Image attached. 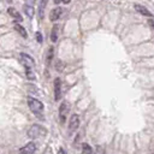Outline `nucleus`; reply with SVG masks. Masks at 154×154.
I'll return each instance as SVG.
<instances>
[{
    "mask_svg": "<svg viewBox=\"0 0 154 154\" xmlns=\"http://www.w3.org/2000/svg\"><path fill=\"white\" fill-rule=\"evenodd\" d=\"M61 14H63V8L61 7H54L49 13V19L52 22H55L61 17Z\"/></svg>",
    "mask_w": 154,
    "mask_h": 154,
    "instance_id": "6e6552de",
    "label": "nucleus"
},
{
    "mask_svg": "<svg viewBox=\"0 0 154 154\" xmlns=\"http://www.w3.org/2000/svg\"><path fill=\"white\" fill-rule=\"evenodd\" d=\"M5 1H7V2H12V0H5Z\"/></svg>",
    "mask_w": 154,
    "mask_h": 154,
    "instance_id": "b1692460",
    "label": "nucleus"
},
{
    "mask_svg": "<svg viewBox=\"0 0 154 154\" xmlns=\"http://www.w3.org/2000/svg\"><path fill=\"white\" fill-rule=\"evenodd\" d=\"M69 112H70V103L67 101H63L59 106V119L61 124H65Z\"/></svg>",
    "mask_w": 154,
    "mask_h": 154,
    "instance_id": "7ed1b4c3",
    "label": "nucleus"
},
{
    "mask_svg": "<svg viewBox=\"0 0 154 154\" xmlns=\"http://www.w3.org/2000/svg\"><path fill=\"white\" fill-rule=\"evenodd\" d=\"M60 97H61V81L58 77L54 79V100L58 101Z\"/></svg>",
    "mask_w": 154,
    "mask_h": 154,
    "instance_id": "0eeeda50",
    "label": "nucleus"
},
{
    "mask_svg": "<svg viewBox=\"0 0 154 154\" xmlns=\"http://www.w3.org/2000/svg\"><path fill=\"white\" fill-rule=\"evenodd\" d=\"M36 40H37V42H42V35H41V32H36Z\"/></svg>",
    "mask_w": 154,
    "mask_h": 154,
    "instance_id": "412c9836",
    "label": "nucleus"
},
{
    "mask_svg": "<svg viewBox=\"0 0 154 154\" xmlns=\"http://www.w3.org/2000/svg\"><path fill=\"white\" fill-rule=\"evenodd\" d=\"M52 59H53V47H49V49H48V54H47V60H46L47 66H49V65H51Z\"/></svg>",
    "mask_w": 154,
    "mask_h": 154,
    "instance_id": "dca6fc26",
    "label": "nucleus"
},
{
    "mask_svg": "<svg viewBox=\"0 0 154 154\" xmlns=\"http://www.w3.org/2000/svg\"><path fill=\"white\" fill-rule=\"evenodd\" d=\"M28 106H29V108H30V111L38 118H42L43 117V103L41 102V101H38V100H36V99H34V97H31V96H29L28 97Z\"/></svg>",
    "mask_w": 154,
    "mask_h": 154,
    "instance_id": "f257e3e1",
    "label": "nucleus"
},
{
    "mask_svg": "<svg viewBox=\"0 0 154 154\" xmlns=\"http://www.w3.org/2000/svg\"><path fill=\"white\" fill-rule=\"evenodd\" d=\"M14 29H16V31L22 36V37H24V38H26V30L22 26V25H19V24H14Z\"/></svg>",
    "mask_w": 154,
    "mask_h": 154,
    "instance_id": "4468645a",
    "label": "nucleus"
},
{
    "mask_svg": "<svg viewBox=\"0 0 154 154\" xmlns=\"http://www.w3.org/2000/svg\"><path fill=\"white\" fill-rule=\"evenodd\" d=\"M36 149V146L34 142H28L24 147L19 149V154H34Z\"/></svg>",
    "mask_w": 154,
    "mask_h": 154,
    "instance_id": "423d86ee",
    "label": "nucleus"
},
{
    "mask_svg": "<svg viewBox=\"0 0 154 154\" xmlns=\"http://www.w3.org/2000/svg\"><path fill=\"white\" fill-rule=\"evenodd\" d=\"M71 0H54L55 4H69Z\"/></svg>",
    "mask_w": 154,
    "mask_h": 154,
    "instance_id": "aec40b11",
    "label": "nucleus"
},
{
    "mask_svg": "<svg viewBox=\"0 0 154 154\" xmlns=\"http://www.w3.org/2000/svg\"><path fill=\"white\" fill-rule=\"evenodd\" d=\"M58 36H59V26L57 24H54L53 28H52V31H51V40H52V42H57Z\"/></svg>",
    "mask_w": 154,
    "mask_h": 154,
    "instance_id": "9b49d317",
    "label": "nucleus"
},
{
    "mask_svg": "<svg viewBox=\"0 0 154 154\" xmlns=\"http://www.w3.org/2000/svg\"><path fill=\"white\" fill-rule=\"evenodd\" d=\"M134 7H135V10H136L138 13H141L142 16H146V17H153L152 12L148 11L147 7H144V6H142V5H138V4H135Z\"/></svg>",
    "mask_w": 154,
    "mask_h": 154,
    "instance_id": "1a4fd4ad",
    "label": "nucleus"
},
{
    "mask_svg": "<svg viewBox=\"0 0 154 154\" xmlns=\"http://www.w3.org/2000/svg\"><path fill=\"white\" fill-rule=\"evenodd\" d=\"M79 116L78 114H72L71 118H70V122H69V134L72 136L79 128Z\"/></svg>",
    "mask_w": 154,
    "mask_h": 154,
    "instance_id": "20e7f679",
    "label": "nucleus"
},
{
    "mask_svg": "<svg viewBox=\"0 0 154 154\" xmlns=\"http://www.w3.org/2000/svg\"><path fill=\"white\" fill-rule=\"evenodd\" d=\"M46 135V129L42 128L41 125L34 124L29 130H28V136L30 138H38V137H43Z\"/></svg>",
    "mask_w": 154,
    "mask_h": 154,
    "instance_id": "f03ea898",
    "label": "nucleus"
},
{
    "mask_svg": "<svg viewBox=\"0 0 154 154\" xmlns=\"http://www.w3.org/2000/svg\"><path fill=\"white\" fill-rule=\"evenodd\" d=\"M96 154H107V153H106V150L101 146H97L96 147Z\"/></svg>",
    "mask_w": 154,
    "mask_h": 154,
    "instance_id": "6ab92c4d",
    "label": "nucleus"
},
{
    "mask_svg": "<svg viewBox=\"0 0 154 154\" xmlns=\"http://www.w3.org/2000/svg\"><path fill=\"white\" fill-rule=\"evenodd\" d=\"M55 70H57V71H63V70H64V64H63L60 60H58V61L55 63Z\"/></svg>",
    "mask_w": 154,
    "mask_h": 154,
    "instance_id": "a211bd4d",
    "label": "nucleus"
},
{
    "mask_svg": "<svg viewBox=\"0 0 154 154\" xmlns=\"http://www.w3.org/2000/svg\"><path fill=\"white\" fill-rule=\"evenodd\" d=\"M82 154H93V149L88 143L82 144Z\"/></svg>",
    "mask_w": 154,
    "mask_h": 154,
    "instance_id": "2eb2a0df",
    "label": "nucleus"
},
{
    "mask_svg": "<svg viewBox=\"0 0 154 154\" xmlns=\"http://www.w3.org/2000/svg\"><path fill=\"white\" fill-rule=\"evenodd\" d=\"M25 75H26V78L30 79V81L35 79V75L32 72V69H25Z\"/></svg>",
    "mask_w": 154,
    "mask_h": 154,
    "instance_id": "f3484780",
    "label": "nucleus"
},
{
    "mask_svg": "<svg viewBox=\"0 0 154 154\" xmlns=\"http://www.w3.org/2000/svg\"><path fill=\"white\" fill-rule=\"evenodd\" d=\"M59 154H65V152H64V149H60V150H59Z\"/></svg>",
    "mask_w": 154,
    "mask_h": 154,
    "instance_id": "5701e85b",
    "label": "nucleus"
},
{
    "mask_svg": "<svg viewBox=\"0 0 154 154\" xmlns=\"http://www.w3.org/2000/svg\"><path fill=\"white\" fill-rule=\"evenodd\" d=\"M23 10H24V13L29 17V18H32L34 17V7H32V5H24V7H23Z\"/></svg>",
    "mask_w": 154,
    "mask_h": 154,
    "instance_id": "ddd939ff",
    "label": "nucleus"
},
{
    "mask_svg": "<svg viewBox=\"0 0 154 154\" xmlns=\"http://www.w3.org/2000/svg\"><path fill=\"white\" fill-rule=\"evenodd\" d=\"M19 63H20L25 69H34V66H35L34 59H32L29 54H25V53H20V54H19Z\"/></svg>",
    "mask_w": 154,
    "mask_h": 154,
    "instance_id": "39448f33",
    "label": "nucleus"
},
{
    "mask_svg": "<svg viewBox=\"0 0 154 154\" xmlns=\"http://www.w3.org/2000/svg\"><path fill=\"white\" fill-rule=\"evenodd\" d=\"M7 13H8L12 18H14L16 20H19V22L23 20V19H22V16L19 14V12H18L14 7H8V8H7Z\"/></svg>",
    "mask_w": 154,
    "mask_h": 154,
    "instance_id": "9d476101",
    "label": "nucleus"
},
{
    "mask_svg": "<svg viewBox=\"0 0 154 154\" xmlns=\"http://www.w3.org/2000/svg\"><path fill=\"white\" fill-rule=\"evenodd\" d=\"M148 23H149V25H150V26L153 28V30H154V20H153V19H149Z\"/></svg>",
    "mask_w": 154,
    "mask_h": 154,
    "instance_id": "4be33fe9",
    "label": "nucleus"
},
{
    "mask_svg": "<svg viewBox=\"0 0 154 154\" xmlns=\"http://www.w3.org/2000/svg\"><path fill=\"white\" fill-rule=\"evenodd\" d=\"M47 1L48 0H41L40 4H38V17H40V19H43L45 8H46V5H47Z\"/></svg>",
    "mask_w": 154,
    "mask_h": 154,
    "instance_id": "f8f14e48",
    "label": "nucleus"
}]
</instances>
